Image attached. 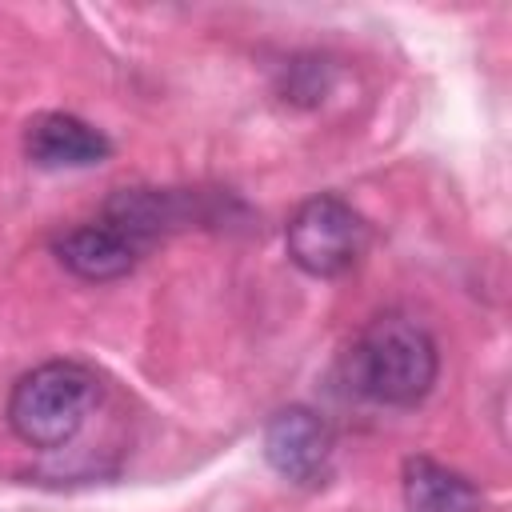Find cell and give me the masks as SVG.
Instances as JSON below:
<instances>
[{
    "label": "cell",
    "instance_id": "cell-2",
    "mask_svg": "<svg viewBox=\"0 0 512 512\" xmlns=\"http://www.w3.org/2000/svg\"><path fill=\"white\" fill-rule=\"evenodd\" d=\"M96 392L100 384L92 368L76 360H48L12 384L8 424L32 448H60L88 424Z\"/></svg>",
    "mask_w": 512,
    "mask_h": 512
},
{
    "label": "cell",
    "instance_id": "cell-4",
    "mask_svg": "<svg viewBox=\"0 0 512 512\" xmlns=\"http://www.w3.org/2000/svg\"><path fill=\"white\" fill-rule=\"evenodd\" d=\"M264 460L292 484H320L332 468V428L320 412L292 404L264 428Z\"/></svg>",
    "mask_w": 512,
    "mask_h": 512
},
{
    "label": "cell",
    "instance_id": "cell-3",
    "mask_svg": "<svg viewBox=\"0 0 512 512\" xmlns=\"http://www.w3.org/2000/svg\"><path fill=\"white\" fill-rule=\"evenodd\" d=\"M284 248L300 272L316 280H332V276H344L364 256L368 224L348 200L320 192L292 212L284 228Z\"/></svg>",
    "mask_w": 512,
    "mask_h": 512
},
{
    "label": "cell",
    "instance_id": "cell-7",
    "mask_svg": "<svg viewBox=\"0 0 512 512\" xmlns=\"http://www.w3.org/2000/svg\"><path fill=\"white\" fill-rule=\"evenodd\" d=\"M408 512H484V492L456 468L432 456H408L400 472Z\"/></svg>",
    "mask_w": 512,
    "mask_h": 512
},
{
    "label": "cell",
    "instance_id": "cell-1",
    "mask_svg": "<svg viewBox=\"0 0 512 512\" xmlns=\"http://www.w3.org/2000/svg\"><path fill=\"white\" fill-rule=\"evenodd\" d=\"M440 372L436 340L424 324H416L404 312L376 316L360 340L348 352V376L352 388L384 408H412L420 404Z\"/></svg>",
    "mask_w": 512,
    "mask_h": 512
},
{
    "label": "cell",
    "instance_id": "cell-6",
    "mask_svg": "<svg viewBox=\"0 0 512 512\" xmlns=\"http://www.w3.org/2000/svg\"><path fill=\"white\" fill-rule=\"evenodd\" d=\"M140 252L144 248L108 220L68 228L56 240V260L80 280H120L136 268Z\"/></svg>",
    "mask_w": 512,
    "mask_h": 512
},
{
    "label": "cell",
    "instance_id": "cell-5",
    "mask_svg": "<svg viewBox=\"0 0 512 512\" xmlns=\"http://www.w3.org/2000/svg\"><path fill=\"white\" fill-rule=\"evenodd\" d=\"M24 152L36 168H92L108 160L112 144L72 112H40L24 128Z\"/></svg>",
    "mask_w": 512,
    "mask_h": 512
}]
</instances>
